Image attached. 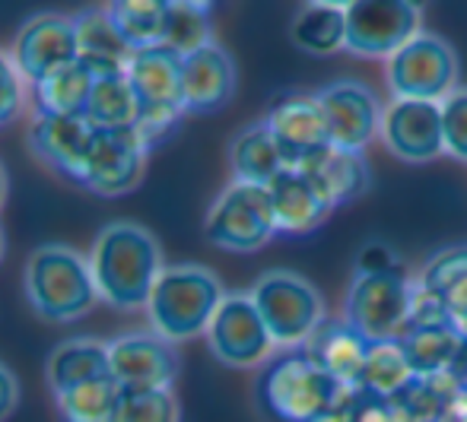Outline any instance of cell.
Wrapping results in <instances>:
<instances>
[{
	"instance_id": "1",
	"label": "cell",
	"mask_w": 467,
	"mask_h": 422,
	"mask_svg": "<svg viewBox=\"0 0 467 422\" xmlns=\"http://www.w3.org/2000/svg\"><path fill=\"white\" fill-rule=\"evenodd\" d=\"M89 267L96 276L99 299L118 312L147 308L156 280L166 270L156 239L137 222H109L96 235Z\"/></svg>"
},
{
	"instance_id": "2",
	"label": "cell",
	"mask_w": 467,
	"mask_h": 422,
	"mask_svg": "<svg viewBox=\"0 0 467 422\" xmlns=\"http://www.w3.org/2000/svg\"><path fill=\"white\" fill-rule=\"evenodd\" d=\"M226 293L213 270L201 263H175L160 273L150 295V324L169 343H185L207 334Z\"/></svg>"
},
{
	"instance_id": "3",
	"label": "cell",
	"mask_w": 467,
	"mask_h": 422,
	"mask_svg": "<svg viewBox=\"0 0 467 422\" xmlns=\"http://www.w3.org/2000/svg\"><path fill=\"white\" fill-rule=\"evenodd\" d=\"M26 295L38 318L67 324L89 314L99 302L89 257L67 245H45L26 263Z\"/></svg>"
},
{
	"instance_id": "4",
	"label": "cell",
	"mask_w": 467,
	"mask_h": 422,
	"mask_svg": "<svg viewBox=\"0 0 467 422\" xmlns=\"http://www.w3.org/2000/svg\"><path fill=\"white\" fill-rule=\"evenodd\" d=\"M344 385L331 378L302 349L283 353L265 368L258 381V400L280 422H318L340 404Z\"/></svg>"
},
{
	"instance_id": "5",
	"label": "cell",
	"mask_w": 467,
	"mask_h": 422,
	"mask_svg": "<svg viewBox=\"0 0 467 422\" xmlns=\"http://www.w3.org/2000/svg\"><path fill=\"white\" fill-rule=\"evenodd\" d=\"M182 67H185V57L166 45L134 51L128 61L124 77H128L137 105H140L137 130H140L147 149L166 140L188 115L185 92H182Z\"/></svg>"
},
{
	"instance_id": "6",
	"label": "cell",
	"mask_w": 467,
	"mask_h": 422,
	"mask_svg": "<svg viewBox=\"0 0 467 422\" xmlns=\"http://www.w3.org/2000/svg\"><path fill=\"white\" fill-rule=\"evenodd\" d=\"M252 302L271 331L274 346L286 349V353L306 346L321 327V321L327 318L321 293L293 270L261 273L252 286Z\"/></svg>"
},
{
	"instance_id": "7",
	"label": "cell",
	"mask_w": 467,
	"mask_h": 422,
	"mask_svg": "<svg viewBox=\"0 0 467 422\" xmlns=\"http://www.w3.org/2000/svg\"><path fill=\"white\" fill-rule=\"evenodd\" d=\"M413 289L410 270L391 273H353L344 299V321L369 343L400 340L410 324Z\"/></svg>"
},
{
	"instance_id": "8",
	"label": "cell",
	"mask_w": 467,
	"mask_h": 422,
	"mask_svg": "<svg viewBox=\"0 0 467 422\" xmlns=\"http://www.w3.org/2000/svg\"><path fill=\"white\" fill-rule=\"evenodd\" d=\"M203 235L220 252H261L277 235L271 190L258 188V184L233 181L210 207L207 222H203Z\"/></svg>"
},
{
	"instance_id": "9",
	"label": "cell",
	"mask_w": 467,
	"mask_h": 422,
	"mask_svg": "<svg viewBox=\"0 0 467 422\" xmlns=\"http://www.w3.org/2000/svg\"><path fill=\"white\" fill-rule=\"evenodd\" d=\"M385 83L394 98L442 102L458 89V55L445 38L420 32L398 55L388 57Z\"/></svg>"
},
{
	"instance_id": "10",
	"label": "cell",
	"mask_w": 467,
	"mask_h": 422,
	"mask_svg": "<svg viewBox=\"0 0 467 422\" xmlns=\"http://www.w3.org/2000/svg\"><path fill=\"white\" fill-rule=\"evenodd\" d=\"M423 10L410 0L347 4V51L357 57H391L420 36Z\"/></svg>"
},
{
	"instance_id": "11",
	"label": "cell",
	"mask_w": 467,
	"mask_h": 422,
	"mask_svg": "<svg viewBox=\"0 0 467 422\" xmlns=\"http://www.w3.org/2000/svg\"><path fill=\"white\" fill-rule=\"evenodd\" d=\"M210 353L229 368H254L274 353V340L261 321L252 293H226L207 327Z\"/></svg>"
},
{
	"instance_id": "12",
	"label": "cell",
	"mask_w": 467,
	"mask_h": 422,
	"mask_svg": "<svg viewBox=\"0 0 467 422\" xmlns=\"http://www.w3.org/2000/svg\"><path fill=\"white\" fill-rule=\"evenodd\" d=\"M321 111H325L327 137L334 149L344 153H366V147L381 134V108L372 86L359 80H334L315 92Z\"/></svg>"
},
{
	"instance_id": "13",
	"label": "cell",
	"mask_w": 467,
	"mask_h": 422,
	"mask_svg": "<svg viewBox=\"0 0 467 422\" xmlns=\"http://www.w3.org/2000/svg\"><path fill=\"white\" fill-rule=\"evenodd\" d=\"M77 61H80V45H77L74 19L57 16V13H38L19 26L16 42H13V64L29 86L48 80L51 74Z\"/></svg>"
},
{
	"instance_id": "14",
	"label": "cell",
	"mask_w": 467,
	"mask_h": 422,
	"mask_svg": "<svg viewBox=\"0 0 467 422\" xmlns=\"http://www.w3.org/2000/svg\"><path fill=\"white\" fill-rule=\"evenodd\" d=\"M147 143L137 128L118 130H93L89 143L87 171H83V188L102 197H121L134 190L147 169Z\"/></svg>"
},
{
	"instance_id": "15",
	"label": "cell",
	"mask_w": 467,
	"mask_h": 422,
	"mask_svg": "<svg viewBox=\"0 0 467 422\" xmlns=\"http://www.w3.org/2000/svg\"><path fill=\"white\" fill-rule=\"evenodd\" d=\"M265 124L271 130L274 143H277L286 169L306 166L312 156L325 153L331 147L325 111H321L315 92H283L267 108Z\"/></svg>"
},
{
	"instance_id": "16",
	"label": "cell",
	"mask_w": 467,
	"mask_h": 422,
	"mask_svg": "<svg viewBox=\"0 0 467 422\" xmlns=\"http://www.w3.org/2000/svg\"><path fill=\"white\" fill-rule=\"evenodd\" d=\"M381 143L404 162H432L445 153L442 105L394 98L381 118Z\"/></svg>"
},
{
	"instance_id": "17",
	"label": "cell",
	"mask_w": 467,
	"mask_h": 422,
	"mask_svg": "<svg viewBox=\"0 0 467 422\" xmlns=\"http://www.w3.org/2000/svg\"><path fill=\"white\" fill-rule=\"evenodd\" d=\"M111 375L121 387H172L179 349L156 331H130L109 343Z\"/></svg>"
},
{
	"instance_id": "18",
	"label": "cell",
	"mask_w": 467,
	"mask_h": 422,
	"mask_svg": "<svg viewBox=\"0 0 467 422\" xmlns=\"http://www.w3.org/2000/svg\"><path fill=\"white\" fill-rule=\"evenodd\" d=\"M93 124L87 118H57V115H36L29 124V149L38 162L55 169L57 175L83 184L87 171L89 143H93Z\"/></svg>"
},
{
	"instance_id": "19",
	"label": "cell",
	"mask_w": 467,
	"mask_h": 422,
	"mask_svg": "<svg viewBox=\"0 0 467 422\" xmlns=\"http://www.w3.org/2000/svg\"><path fill=\"white\" fill-rule=\"evenodd\" d=\"M271 190L274 220L277 232L283 235H308L325 226V220L334 213V203L325 197V190L312 181L302 169H286L267 184Z\"/></svg>"
},
{
	"instance_id": "20",
	"label": "cell",
	"mask_w": 467,
	"mask_h": 422,
	"mask_svg": "<svg viewBox=\"0 0 467 422\" xmlns=\"http://www.w3.org/2000/svg\"><path fill=\"white\" fill-rule=\"evenodd\" d=\"M235 64L223 45H207L185 57L182 67V92H185V111L188 115H210L229 105L235 96Z\"/></svg>"
},
{
	"instance_id": "21",
	"label": "cell",
	"mask_w": 467,
	"mask_h": 422,
	"mask_svg": "<svg viewBox=\"0 0 467 422\" xmlns=\"http://www.w3.org/2000/svg\"><path fill=\"white\" fill-rule=\"evenodd\" d=\"M369 346L372 343L359 337L344 318H325L318 331L312 334V340L302 346V353L318 362L337 385L359 387L366 359H369Z\"/></svg>"
},
{
	"instance_id": "22",
	"label": "cell",
	"mask_w": 467,
	"mask_h": 422,
	"mask_svg": "<svg viewBox=\"0 0 467 422\" xmlns=\"http://www.w3.org/2000/svg\"><path fill=\"white\" fill-rule=\"evenodd\" d=\"M111 375L109 343L96 337H70L57 343L55 353L48 355V385L51 391L67 394L74 387L93 385Z\"/></svg>"
},
{
	"instance_id": "23",
	"label": "cell",
	"mask_w": 467,
	"mask_h": 422,
	"mask_svg": "<svg viewBox=\"0 0 467 422\" xmlns=\"http://www.w3.org/2000/svg\"><path fill=\"white\" fill-rule=\"evenodd\" d=\"M77 45H80V64L96 77H115L128 70L134 51L124 45L121 32L115 29L109 10H89L74 16Z\"/></svg>"
},
{
	"instance_id": "24",
	"label": "cell",
	"mask_w": 467,
	"mask_h": 422,
	"mask_svg": "<svg viewBox=\"0 0 467 422\" xmlns=\"http://www.w3.org/2000/svg\"><path fill=\"white\" fill-rule=\"evenodd\" d=\"M299 169L325 190V197L334 207H347V203L359 201L372 184V171L363 153H344V149H334V147L312 156Z\"/></svg>"
},
{
	"instance_id": "25",
	"label": "cell",
	"mask_w": 467,
	"mask_h": 422,
	"mask_svg": "<svg viewBox=\"0 0 467 422\" xmlns=\"http://www.w3.org/2000/svg\"><path fill=\"white\" fill-rule=\"evenodd\" d=\"M229 166H233L235 181L258 184V188H267L280 171H286V162H283V156H280L277 143H274L271 130H267L265 118L248 124V128H242L239 134L233 137Z\"/></svg>"
},
{
	"instance_id": "26",
	"label": "cell",
	"mask_w": 467,
	"mask_h": 422,
	"mask_svg": "<svg viewBox=\"0 0 467 422\" xmlns=\"http://www.w3.org/2000/svg\"><path fill=\"white\" fill-rule=\"evenodd\" d=\"M417 283L432 293L451 314V324L467 318V242L442 248L423 263Z\"/></svg>"
},
{
	"instance_id": "27",
	"label": "cell",
	"mask_w": 467,
	"mask_h": 422,
	"mask_svg": "<svg viewBox=\"0 0 467 422\" xmlns=\"http://www.w3.org/2000/svg\"><path fill=\"white\" fill-rule=\"evenodd\" d=\"M96 77L80 61L51 74L48 80L29 86L36 115H57V118H87L89 92Z\"/></svg>"
},
{
	"instance_id": "28",
	"label": "cell",
	"mask_w": 467,
	"mask_h": 422,
	"mask_svg": "<svg viewBox=\"0 0 467 422\" xmlns=\"http://www.w3.org/2000/svg\"><path fill=\"white\" fill-rule=\"evenodd\" d=\"M289 38L308 55H337L340 48H347V4L302 6L289 26Z\"/></svg>"
},
{
	"instance_id": "29",
	"label": "cell",
	"mask_w": 467,
	"mask_h": 422,
	"mask_svg": "<svg viewBox=\"0 0 467 422\" xmlns=\"http://www.w3.org/2000/svg\"><path fill=\"white\" fill-rule=\"evenodd\" d=\"M105 10H109L111 23L121 32L124 45L130 51L166 45V29H169L166 0H118V4H109Z\"/></svg>"
},
{
	"instance_id": "30",
	"label": "cell",
	"mask_w": 467,
	"mask_h": 422,
	"mask_svg": "<svg viewBox=\"0 0 467 422\" xmlns=\"http://www.w3.org/2000/svg\"><path fill=\"white\" fill-rule=\"evenodd\" d=\"M398 343L404 349L407 362H410L413 375L417 378H430V375L449 372L464 337L455 331V324H439V327H410Z\"/></svg>"
},
{
	"instance_id": "31",
	"label": "cell",
	"mask_w": 467,
	"mask_h": 422,
	"mask_svg": "<svg viewBox=\"0 0 467 422\" xmlns=\"http://www.w3.org/2000/svg\"><path fill=\"white\" fill-rule=\"evenodd\" d=\"M458 394H462V385L455 381V375L442 372L430 378H413L391 404L400 422H442Z\"/></svg>"
},
{
	"instance_id": "32",
	"label": "cell",
	"mask_w": 467,
	"mask_h": 422,
	"mask_svg": "<svg viewBox=\"0 0 467 422\" xmlns=\"http://www.w3.org/2000/svg\"><path fill=\"white\" fill-rule=\"evenodd\" d=\"M140 118V105L130 89L128 77H99L89 92L87 105V121L99 130H118V128H137Z\"/></svg>"
},
{
	"instance_id": "33",
	"label": "cell",
	"mask_w": 467,
	"mask_h": 422,
	"mask_svg": "<svg viewBox=\"0 0 467 422\" xmlns=\"http://www.w3.org/2000/svg\"><path fill=\"white\" fill-rule=\"evenodd\" d=\"M57 413L61 422H118V410H121V385L115 375L93 385L74 387L67 394H57Z\"/></svg>"
},
{
	"instance_id": "34",
	"label": "cell",
	"mask_w": 467,
	"mask_h": 422,
	"mask_svg": "<svg viewBox=\"0 0 467 422\" xmlns=\"http://www.w3.org/2000/svg\"><path fill=\"white\" fill-rule=\"evenodd\" d=\"M413 378H417V375H413L410 362H407V355H404V349H400L398 340L372 343L359 387H363L366 394L381 397V400H394Z\"/></svg>"
},
{
	"instance_id": "35",
	"label": "cell",
	"mask_w": 467,
	"mask_h": 422,
	"mask_svg": "<svg viewBox=\"0 0 467 422\" xmlns=\"http://www.w3.org/2000/svg\"><path fill=\"white\" fill-rule=\"evenodd\" d=\"M213 45V19H210V4H194V0H175L169 4V29L166 48L179 51L182 57Z\"/></svg>"
},
{
	"instance_id": "36",
	"label": "cell",
	"mask_w": 467,
	"mask_h": 422,
	"mask_svg": "<svg viewBox=\"0 0 467 422\" xmlns=\"http://www.w3.org/2000/svg\"><path fill=\"white\" fill-rule=\"evenodd\" d=\"M182 410L172 387H121L118 422H179Z\"/></svg>"
},
{
	"instance_id": "37",
	"label": "cell",
	"mask_w": 467,
	"mask_h": 422,
	"mask_svg": "<svg viewBox=\"0 0 467 422\" xmlns=\"http://www.w3.org/2000/svg\"><path fill=\"white\" fill-rule=\"evenodd\" d=\"M442 134L445 153L467 162V86H458L449 98H442Z\"/></svg>"
},
{
	"instance_id": "38",
	"label": "cell",
	"mask_w": 467,
	"mask_h": 422,
	"mask_svg": "<svg viewBox=\"0 0 467 422\" xmlns=\"http://www.w3.org/2000/svg\"><path fill=\"white\" fill-rule=\"evenodd\" d=\"M23 98H26V80L19 77L13 57H6L4 51H0V128L10 124L13 118L19 115Z\"/></svg>"
},
{
	"instance_id": "39",
	"label": "cell",
	"mask_w": 467,
	"mask_h": 422,
	"mask_svg": "<svg viewBox=\"0 0 467 422\" xmlns=\"http://www.w3.org/2000/svg\"><path fill=\"white\" fill-rule=\"evenodd\" d=\"M391 270H404V261L385 242H369V245L359 248L357 263H353V273H391Z\"/></svg>"
},
{
	"instance_id": "40",
	"label": "cell",
	"mask_w": 467,
	"mask_h": 422,
	"mask_svg": "<svg viewBox=\"0 0 467 422\" xmlns=\"http://www.w3.org/2000/svg\"><path fill=\"white\" fill-rule=\"evenodd\" d=\"M16 404H19V381H16V375L0 362V422H6L13 417Z\"/></svg>"
},
{
	"instance_id": "41",
	"label": "cell",
	"mask_w": 467,
	"mask_h": 422,
	"mask_svg": "<svg viewBox=\"0 0 467 422\" xmlns=\"http://www.w3.org/2000/svg\"><path fill=\"white\" fill-rule=\"evenodd\" d=\"M442 422H467V387H462V394H458L455 404L449 407Z\"/></svg>"
},
{
	"instance_id": "42",
	"label": "cell",
	"mask_w": 467,
	"mask_h": 422,
	"mask_svg": "<svg viewBox=\"0 0 467 422\" xmlns=\"http://www.w3.org/2000/svg\"><path fill=\"white\" fill-rule=\"evenodd\" d=\"M451 375H455V381L462 387H467V340L462 343V349H458V355H455V362H451V368H449Z\"/></svg>"
},
{
	"instance_id": "43",
	"label": "cell",
	"mask_w": 467,
	"mask_h": 422,
	"mask_svg": "<svg viewBox=\"0 0 467 422\" xmlns=\"http://www.w3.org/2000/svg\"><path fill=\"white\" fill-rule=\"evenodd\" d=\"M318 422H350L344 417V410H340V407H334V413H327V417H321Z\"/></svg>"
},
{
	"instance_id": "44",
	"label": "cell",
	"mask_w": 467,
	"mask_h": 422,
	"mask_svg": "<svg viewBox=\"0 0 467 422\" xmlns=\"http://www.w3.org/2000/svg\"><path fill=\"white\" fill-rule=\"evenodd\" d=\"M4 197H6V175H4V169H0V207H4Z\"/></svg>"
},
{
	"instance_id": "45",
	"label": "cell",
	"mask_w": 467,
	"mask_h": 422,
	"mask_svg": "<svg viewBox=\"0 0 467 422\" xmlns=\"http://www.w3.org/2000/svg\"><path fill=\"white\" fill-rule=\"evenodd\" d=\"M0 254H4V232H0Z\"/></svg>"
}]
</instances>
